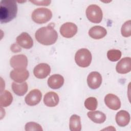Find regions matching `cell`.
I'll return each instance as SVG.
<instances>
[{"instance_id":"1","label":"cell","mask_w":131,"mask_h":131,"mask_svg":"<svg viewBox=\"0 0 131 131\" xmlns=\"http://www.w3.org/2000/svg\"><path fill=\"white\" fill-rule=\"evenodd\" d=\"M35 37L39 43L45 46H49L56 42L58 34L53 26L50 25L38 29L35 32Z\"/></svg>"},{"instance_id":"2","label":"cell","mask_w":131,"mask_h":131,"mask_svg":"<svg viewBox=\"0 0 131 131\" xmlns=\"http://www.w3.org/2000/svg\"><path fill=\"white\" fill-rule=\"evenodd\" d=\"M17 5L13 0H3L1 2L0 21L1 24L8 23L16 16Z\"/></svg>"},{"instance_id":"3","label":"cell","mask_w":131,"mask_h":131,"mask_svg":"<svg viewBox=\"0 0 131 131\" xmlns=\"http://www.w3.org/2000/svg\"><path fill=\"white\" fill-rule=\"evenodd\" d=\"M52 17V11L45 8H38L32 13L31 17L33 21L37 24H42L49 21Z\"/></svg>"},{"instance_id":"4","label":"cell","mask_w":131,"mask_h":131,"mask_svg":"<svg viewBox=\"0 0 131 131\" xmlns=\"http://www.w3.org/2000/svg\"><path fill=\"white\" fill-rule=\"evenodd\" d=\"M92 58L91 53L85 48L80 49L78 50L75 56V60L76 64L82 68L89 67L91 63Z\"/></svg>"},{"instance_id":"5","label":"cell","mask_w":131,"mask_h":131,"mask_svg":"<svg viewBox=\"0 0 131 131\" xmlns=\"http://www.w3.org/2000/svg\"><path fill=\"white\" fill-rule=\"evenodd\" d=\"M86 16L88 19L93 23H99L103 17L102 11L100 7L96 5H91L86 10Z\"/></svg>"},{"instance_id":"6","label":"cell","mask_w":131,"mask_h":131,"mask_svg":"<svg viewBox=\"0 0 131 131\" xmlns=\"http://www.w3.org/2000/svg\"><path fill=\"white\" fill-rule=\"evenodd\" d=\"M10 64L14 69H26L28 66V59L25 55H15L11 58Z\"/></svg>"},{"instance_id":"7","label":"cell","mask_w":131,"mask_h":131,"mask_svg":"<svg viewBox=\"0 0 131 131\" xmlns=\"http://www.w3.org/2000/svg\"><path fill=\"white\" fill-rule=\"evenodd\" d=\"M77 32V26L71 22L64 23L60 28L61 35L65 38H71L73 37Z\"/></svg>"},{"instance_id":"8","label":"cell","mask_w":131,"mask_h":131,"mask_svg":"<svg viewBox=\"0 0 131 131\" xmlns=\"http://www.w3.org/2000/svg\"><path fill=\"white\" fill-rule=\"evenodd\" d=\"M10 78L17 83L25 82L29 76V73L26 69H14L10 74Z\"/></svg>"},{"instance_id":"9","label":"cell","mask_w":131,"mask_h":131,"mask_svg":"<svg viewBox=\"0 0 131 131\" xmlns=\"http://www.w3.org/2000/svg\"><path fill=\"white\" fill-rule=\"evenodd\" d=\"M51 72L50 66L46 63H41L35 67L33 70L34 76L38 79H44L47 77Z\"/></svg>"},{"instance_id":"10","label":"cell","mask_w":131,"mask_h":131,"mask_svg":"<svg viewBox=\"0 0 131 131\" xmlns=\"http://www.w3.org/2000/svg\"><path fill=\"white\" fill-rule=\"evenodd\" d=\"M42 97L41 92L38 89L31 90L26 96L25 101L26 104L30 106H34L38 104Z\"/></svg>"},{"instance_id":"11","label":"cell","mask_w":131,"mask_h":131,"mask_svg":"<svg viewBox=\"0 0 131 131\" xmlns=\"http://www.w3.org/2000/svg\"><path fill=\"white\" fill-rule=\"evenodd\" d=\"M88 86L92 89H97L102 83V77L101 74L97 72H91L87 78Z\"/></svg>"},{"instance_id":"12","label":"cell","mask_w":131,"mask_h":131,"mask_svg":"<svg viewBox=\"0 0 131 131\" xmlns=\"http://www.w3.org/2000/svg\"><path fill=\"white\" fill-rule=\"evenodd\" d=\"M16 42L23 48L29 49L33 45V40L31 36L27 32H23L16 39Z\"/></svg>"},{"instance_id":"13","label":"cell","mask_w":131,"mask_h":131,"mask_svg":"<svg viewBox=\"0 0 131 131\" xmlns=\"http://www.w3.org/2000/svg\"><path fill=\"white\" fill-rule=\"evenodd\" d=\"M104 102L108 108L113 110H118L121 106V102L119 98L113 94H108L105 96Z\"/></svg>"},{"instance_id":"14","label":"cell","mask_w":131,"mask_h":131,"mask_svg":"<svg viewBox=\"0 0 131 131\" xmlns=\"http://www.w3.org/2000/svg\"><path fill=\"white\" fill-rule=\"evenodd\" d=\"M116 71L119 74H126L131 70V58L129 57L121 59L117 64Z\"/></svg>"},{"instance_id":"15","label":"cell","mask_w":131,"mask_h":131,"mask_svg":"<svg viewBox=\"0 0 131 131\" xmlns=\"http://www.w3.org/2000/svg\"><path fill=\"white\" fill-rule=\"evenodd\" d=\"M64 83V78L59 74H54L51 75L48 79V84L52 89H58L60 88Z\"/></svg>"},{"instance_id":"16","label":"cell","mask_w":131,"mask_h":131,"mask_svg":"<svg viewBox=\"0 0 131 131\" xmlns=\"http://www.w3.org/2000/svg\"><path fill=\"white\" fill-rule=\"evenodd\" d=\"M107 34L106 30L103 27L95 26L92 27L89 31V36L94 39H99L103 38Z\"/></svg>"},{"instance_id":"17","label":"cell","mask_w":131,"mask_h":131,"mask_svg":"<svg viewBox=\"0 0 131 131\" xmlns=\"http://www.w3.org/2000/svg\"><path fill=\"white\" fill-rule=\"evenodd\" d=\"M59 101V96L55 92H49L44 96L43 102L47 106L54 107L58 104Z\"/></svg>"},{"instance_id":"18","label":"cell","mask_w":131,"mask_h":131,"mask_svg":"<svg viewBox=\"0 0 131 131\" xmlns=\"http://www.w3.org/2000/svg\"><path fill=\"white\" fill-rule=\"evenodd\" d=\"M117 124L121 127H124L128 125L130 121V115L126 111L121 110L119 111L115 117Z\"/></svg>"},{"instance_id":"19","label":"cell","mask_w":131,"mask_h":131,"mask_svg":"<svg viewBox=\"0 0 131 131\" xmlns=\"http://www.w3.org/2000/svg\"><path fill=\"white\" fill-rule=\"evenodd\" d=\"M88 117L96 123H102L106 120L105 115L98 111L89 112L87 114Z\"/></svg>"},{"instance_id":"20","label":"cell","mask_w":131,"mask_h":131,"mask_svg":"<svg viewBox=\"0 0 131 131\" xmlns=\"http://www.w3.org/2000/svg\"><path fill=\"white\" fill-rule=\"evenodd\" d=\"M11 88L13 92L19 96L24 95L27 93L28 89V84L26 82L20 83V84L13 82L11 84Z\"/></svg>"},{"instance_id":"21","label":"cell","mask_w":131,"mask_h":131,"mask_svg":"<svg viewBox=\"0 0 131 131\" xmlns=\"http://www.w3.org/2000/svg\"><path fill=\"white\" fill-rule=\"evenodd\" d=\"M13 100L11 93L7 90L1 92L0 105L1 107H7L10 105Z\"/></svg>"},{"instance_id":"22","label":"cell","mask_w":131,"mask_h":131,"mask_svg":"<svg viewBox=\"0 0 131 131\" xmlns=\"http://www.w3.org/2000/svg\"><path fill=\"white\" fill-rule=\"evenodd\" d=\"M69 128L71 131H80L81 124L80 116L77 115H73L70 119Z\"/></svg>"},{"instance_id":"23","label":"cell","mask_w":131,"mask_h":131,"mask_svg":"<svg viewBox=\"0 0 131 131\" xmlns=\"http://www.w3.org/2000/svg\"><path fill=\"white\" fill-rule=\"evenodd\" d=\"M98 105V102L96 98L90 97L88 98L84 101V106L89 110L95 111Z\"/></svg>"},{"instance_id":"24","label":"cell","mask_w":131,"mask_h":131,"mask_svg":"<svg viewBox=\"0 0 131 131\" xmlns=\"http://www.w3.org/2000/svg\"><path fill=\"white\" fill-rule=\"evenodd\" d=\"M107 57L111 61H118L121 57V52L119 50L112 49L107 51Z\"/></svg>"},{"instance_id":"25","label":"cell","mask_w":131,"mask_h":131,"mask_svg":"<svg viewBox=\"0 0 131 131\" xmlns=\"http://www.w3.org/2000/svg\"><path fill=\"white\" fill-rule=\"evenodd\" d=\"M121 34L123 37H128L131 35V22L130 20L125 21L122 26Z\"/></svg>"},{"instance_id":"26","label":"cell","mask_w":131,"mask_h":131,"mask_svg":"<svg viewBox=\"0 0 131 131\" xmlns=\"http://www.w3.org/2000/svg\"><path fill=\"white\" fill-rule=\"evenodd\" d=\"M25 130H38L42 131L43 129L39 124L34 122H29L25 125Z\"/></svg>"},{"instance_id":"27","label":"cell","mask_w":131,"mask_h":131,"mask_svg":"<svg viewBox=\"0 0 131 131\" xmlns=\"http://www.w3.org/2000/svg\"><path fill=\"white\" fill-rule=\"evenodd\" d=\"M32 3L34 4V5L38 6H48L51 3V1H31Z\"/></svg>"},{"instance_id":"28","label":"cell","mask_w":131,"mask_h":131,"mask_svg":"<svg viewBox=\"0 0 131 131\" xmlns=\"http://www.w3.org/2000/svg\"><path fill=\"white\" fill-rule=\"evenodd\" d=\"M10 49H11V51L14 53L19 52L21 51V49L20 48V46L16 43L12 44L11 46Z\"/></svg>"}]
</instances>
